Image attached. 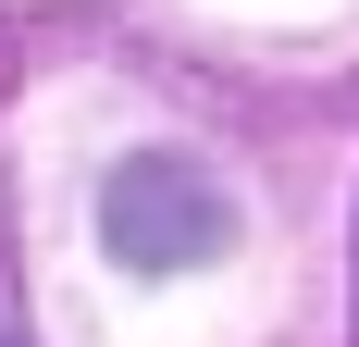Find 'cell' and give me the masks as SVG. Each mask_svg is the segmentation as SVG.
Instances as JSON below:
<instances>
[{"mask_svg": "<svg viewBox=\"0 0 359 347\" xmlns=\"http://www.w3.org/2000/svg\"><path fill=\"white\" fill-rule=\"evenodd\" d=\"M100 248L124 273H211L223 248H236V199H223L211 162L137 149V162H111V186H100Z\"/></svg>", "mask_w": 359, "mask_h": 347, "instance_id": "obj_1", "label": "cell"}, {"mask_svg": "<svg viewBox=\"0 0 359 347\" xmlns=\"http://www.w3.org/2000/svg\"><path fill=\"white\" fill-rule=\"evenodd\" d=\"M0 347H13V335H0Z\"/></svg>", "mask_w": 359, "mask_h": 347, "instance_id": "obj_2", "label": "cell"}]
</instances>
